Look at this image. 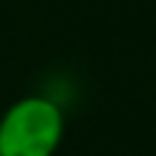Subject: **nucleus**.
<instances>
[{
	"label": "nucleus",
	"mask_w": 156,
	"mask_h": 156,
	"mask_svg": "<svg viewBox=\"0 0 156 156\" xmlns=\"http://www.w3.org/2000/svg\"><path fill=\"white\" fill-rule=\"evenodd\" d=\"M66 115L58 101L30 93L0 115V156H55L63 143Z\"/></svg>",
	"instance_id": "1"
}]
</instances>
